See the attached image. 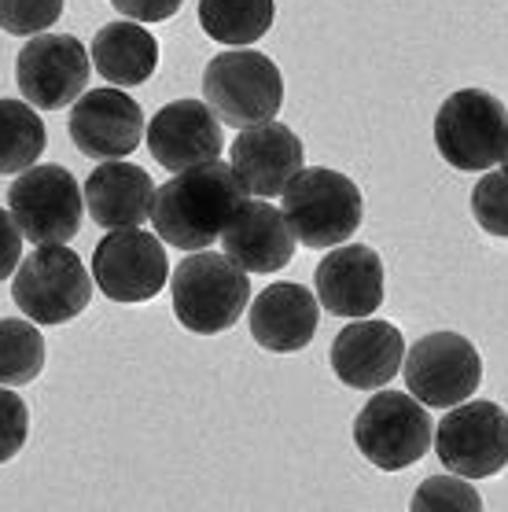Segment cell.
Segmentation results:
<instances>
[{
  "label": "cell",
  "instance_id": "obj_15",
  "mask_svg": "<svg viewBox=\"0 0 508 512\" xmlns=\"http://www.w3.org/2000/svg\"><path fill=\"white\" fill-rule=\"evenodd\" d=\"M232 170L243 181L247 196L273 199L284 196L288 181L306 163L302 140L291 133L284 122H258V126L240 129V137L232 140Z\"/></svg>",
  "mask_w": 508,
  "mask_h": 512
},
{
  "label": "cell",
  "instance_id": "obj_2",
  "mask_svg": "<svg viewBox=\"0 0 508 512\" xmlns=\"http://www.w3.org/2000/svg\"><path fill=\"white\" fill-rule=\"evenodd\" d=\"M177 321L196 336L229 332L251 306V280L229 255L188 251L170 277Z\"/></svg>",
  "mask_w": 508,
  "mask_h": 512
},
{
  "label": "cell",
  "instance_id": "obj_1",
  "mask_svg": "<svg viewBox=\"0 0 508 512\" xmlns=\"http://www.w3.org/2000/svg\"><path fill=\"white\" fill-rule=\"evenodd\" d=\"M243 199H247V188L236 170L210 159L192 170H181L162 188H155L151 225L166 247L203 251L221 240L232 214L243 207Z\"/></svg>",
  "mask_w": 508,
  "mask_h": 512
},
{
  "label": "cell",
  "instance_id": "obj_23",
  "mask_svg": "<svg viewBox=\"0 0 508 512\" xmlns=\"http://www.w3.org/2000/svg\"><path fill=\"white\" fill-rule=\"evenodd\" d=\"M45 155V122L34 104L0 100V177H19Z\"/></svg>",
  "mask_w": 508,
  "mask_h": 512
},
{
  "label": "cell",
  "instance_id": "obj_19",
  "mask_svg": "<svg viewBox=\"0 0 508 512\" xmlns=\"http://www.w3.org/2000/svg\"><path fill=\"white\" fill-rule=\"evenodd\" d=\"M247 321H251L254 343L269 354H295V350L310 347L321 325V299H313L310 288L280 280L269 284L266 291L254 295L247 306Z\"/></svg>",
  "mask_w": 508,
  "mask_h": 512
},
{
  "label": "cell",
  "instance_id": "obj_10",
  "mask_svg": "<svg viewBox=\"0 0 508 512\" xmlns=\"http://www.w3.org/2000/svg\"><path fill=\"white\" fill-rule=\"evenodd\" d=\"M93 74V56L85 52L78 37L70 34H34L19 48L15 59V82L26 104L37 111H63L85 93Z\"/></svg>",
  "mask_w": 508,
  "mask_h": 512
},
{
  "label": "cell",
  "instance_id": "obj_4",
  "mask_svg": "<svg viewBox=\"0 0 508 512\" xmlns=\"http://www.w3.org/2000/svg\"><path fill=\"white\" fill-rule=\"evenodd\" d=\"M203 100L225 126H258L277 118L284 104V74L258 48H229L203 70Z\"/></svg>",
  "mask_w": 508,
  "mask_h": 512
},
{
  "label": "cell",
  "instance_id": "obj_31",
  "mask_svg": "<svg viewBox=\"0 0 508 512\" xmlns=\"http://www.w3.org/2000/svg\"><path fill=\"white\" fill-rule=\"evenodd\" d=\"M501 163H505V174H508V144H505V159H501Z\"/></svg>",
  "mask_w": 508,
  "mask_h": 512
},
{
  "label": "cell",
  "instance_id": "obj_8",
  "mask_svg": "<svg viewBox=\"0 0 508 512\" xmlns=\"http://www.w3.org/2000/svg\"><path fill=\"white\" fill-rule=\"evenodd\" d=\"M8 210L30 244H67L85 218V192L67 166H30L8 188Z\"/></svg>",
  "mask_w": 508,
  "mask_h": 512
},
{
  "label": "cell",
  "instance_id": "obj_11",
  "mask_svg": "<svg viewBox=\"0 0 508 512\" xmlns=\"http://www.w3.org/2000/svg\"><path fill=\"white\" fill-rule=\"evenodd\" d=\"M435 454L453 476L490 479L508 465V413L494 402H461L435 428Z\"/></svg>",
  "mask_w": 508,
  "mask_h": 512
},
{
  "label": "cell",
  "instance_id": "obj_21",
  "mask_svg": "<svg viewBox=\"0 0 508 512\" xmlns=\"http://www.w3.org/2000/svg\"><path fill=\"white\" fill-rule=\"evenodd\" d=\"M89 56L107 85L133 89L148 82L159 67V41L144 30V23L122 19V23H107L96 30Z\"/></svg>",
  "mask_w": 508,
  "mask_h": 512
},
{
  "label": "cell",
  "instance_id": "obj_6",
  "mask_svg": "<svg viewBox=\"0 0 508 512\" xmlns=\"http://www.w3.org/2000/svg\"><path fill=\"white\" fill-rule=\"evenodd\" d=\"M12 299L34 325H67L93 299V277L85 273L78 251L63 244H37L19 262Z\"/></svg>",
  "mask_w": 508,
  "mask_h": 512
},
{
  "label": "cell",
  "instance_id": "obj_30",
  "mask_svg": "<svg viewBox=\"0 0 508 512\" xmlns=\"http://www.w3.org/2000/svg\"><path fill=\"white\" fill-rule=\"evenodd\" d=\"M23 229L15 225L12 210L0 207V280L15 277V269L23 262Z\"/></svg>",
  "mask_w": 508,
  "mask_h": 512
},
{
  "label": "cell",
  "instance_id": "obj_17",
  "mask_svg": "<svg viewBox=\"0 0 508 512\" xmlns=\"http://www.w3.org/2000/svg\"><path fill=\"white\" fill-rule=\"evenodd\" d=\"M332 373L354 391L387 387L402 373L405 339L391 321H365L358 317L332 339Z\"/></svg>",
  "mask_w": 508,
  "mask_h": 512
},
{
  "label": "cell",
  "instance_id": "obj_14",
  "mask_svg": "<svg viewBox=\"0 0 508 512\" xmlns=\"http://www.w3.org/2000/svg\"><path fill=\"white\" fill-rule=\"evenodd\" d=\"M151 159L166 170H192L221 155V118L207 107V100H174L144 129Z\"/></svg>",
  "mask_w": 508,
  "mask_h": 512
},
{
  "label": "cell",
  "instance_id": "obj_12",
  "mask_svg": "<svg viewBox=\"0 0 508 512\" xmlns=\"http://www.w3.org/2000/svg\"><path fill=\"white\" fill-rule=\"evenodd\" d=\"M170 262L155 233L144 229H111L93 251V280L111 303L137 306L166 288Z\"/></svg>",
  "mask_w": 508,
  "mask_h": 512
},
{
  "label": "cell",
  "instance_id": "obj_7",
  "mask_svg": "<svg viewBox=\"0 0 508 512\" xmlns=\"http://www.w3.org/2000/svg\"><path fill=\"white\" fill-rule=\"evenodd\" d=\"M354 446L380 472H402L431 450L428 406L402 391H380L354 420Z\"/></svg>",
  "mask_w": 508,
  "mask_h": 512
},
{
  "label": "cell",
  "instance_id": "obj_9",
  "mask_svg": "<svg viewBox=\"0 0 508 512\" xmlns=\"http://www.w3.org/2000/svg\"><path fill=\"white\" fill-rule=\"evenodd\" d=\"M405 387L428 409L461 406L479 391L483 358L461 332H431L416 339L402 361Z\"/></svg>",
  "mask_w": 508,
  "mask_h": 512
},
{
  "label": "cell",
  "instance_id": "obj_16",
  "mask_svg": "<svg viewBox=\"0 0 508 512\" xmlns=\"http://www.w3.org/2000/svg\"><path fill=\"white\" fill-rule=\"evenodd\" d=\"M317 299L335 317H372L383 306V258L369 244H339L317 266Z\"/></svg>",
  "mask_w": 508,
  "mask_h": 512
},
{
  "label": "cell",
  "instance_id": "obj_20",
  "mask_svg": "<svg viewBox=\"0 0 508 512\" xmlns=\"http://www.w3.org/2000/svg\"><path fill=\"white\" fill-rule=\"evenodd\" d=\"M85 214L93 218L100 229H137L151 222V207H155V181L148 170L126 159H107L85 177Z\"/></svg>",
  "mask_w": 508,
  "mask_h": 512
},
{
  "label": "cell",
  "instance_id": "obj_27",
  "mask_svg": "<svg viewBox=\"0 0 508 512\" xmlns=\"http://www.w3.org/2000/svg\"><path fill=\"white\" fill-rule=\"evenodd\" d=\"M472 218L479 229L490 236L508 240V174H490L486 170L483 181L472 188Z\"/></svg>",
  "mask_w": 508,
  "mask_h": 512
},
{
  "label": "cell",
  "instance_id": "obj_13",
  "mask_svg": "<svg viewBox=\"0 0 508 512\" xmlns=\"http://www.w3.org/2000/svg\"><path fill=\"white\" fill-rule=\"evenodd\" d=\"M70 140L85 159H126L144 140V111L122 89L81 93L70 107Z\"/></svg>",
  "mask_w": 508,
  "mask_h": 512
},
{
  "label": "cell",
  "instance_id": "obj_29",
  "mask_svg": "<svg viewBox=\"0 0 508 512\" xmlns=\"http://www.w3.org/2000/svg\"><path fill=\"white\" fill-rule=\"evenodd\" d=\"M115 12H122L133 23H166L181 12L185 0H111Z\"/></svg>",
  "mask_w": 508,
  "mask_h": 512
},
{
  "label": "cell",
  "instance_id": "obj_22",
  "mask_svg": "<svg viewBox=\"0 0 508 512\" xmlns=\"http://www.w3.org/2000/svg\"><path fill=\"white\" fill-rule=\"evenodd\" d=\"M277 19L273 0H199V26L210 41L247 48L269 34Z\"/></svg>",
  "mask_w": 508,
  "mask_h": 512
},
{
  "label": "cell",
  "instance_id": "obj_28",
  "mask_svg": "<svg viewBox=\"0 0 508 512\" xmlns=\"http://www.w3.org/2000/svg\"><path fill=\"white\" fill-rule=\"evenodd\" d=\"M30 435V409L15 391L0 384V465H8L15 454H23Z\"/></svg>",
  "mask_w": 508,
  "mask_h": 512
},
{
  "label": "cell",
  "instance_id": "obj_3",
  "mask_svg": "<svg viewBox=\"0 0 508 512\" xmlns=\"http://www.w3.org/2000/svg\"><path fill=\"white\" fill-rule=\"evenodd\" d=\"M284 218L302 247H339L361 229L365 199L347 174L328 166H302L284 188Z\"/></svg>",
  "mask_w": 508,
  "mask_h": 512
},
{
  "label": "cell",
  "instance_id": "obj_18",
  "mask_svg": "<svg viewBox=\"0 0 508 512\" xmlns=\"http://www.w3.org/2000/svg\"><path fill=\"white\" fill-rule=\"evenodd\" d=\"M221 247L247 273H280L291 266L299 240L291 233L284 210L254 196L243 199V207L232 214V222L221 233Z\"/></svg>",
  "mask_w": 508,
  "mask_h": 512
},
{
  "label": "cell",
  "instance_id": "obj_25",
  "mask_svg": "<svg viewBox=\"0 0 508 512\" xmlns=\"http://www.w3.org/2000/svg\"><path fill=\"white\" fill-rule=\"evenodd\" d=\"M409 509L413 512H439V509L479 512L483 509V498H479V490H475L472 483H464V476H428L416 487Z\"/></svg>",
  "mask_w": 508,
  "mask_h": 512
},
{
  "label": "cell",
  "instance_id": "obj_26",
  "mask_svg": "<svg viewBox=\"0 0 508 512\" xmlns=\"http://www.w3.org/2000/svg\"><path fill=\"white\" fill-rule=\"evenodd\" d=\"M63 0H0V30L12 37L45 34L59 23Z\"/></svg>",
  "mask_w": 508,
  "mask_h": 512
},
{
  "label": "cell",
  "instance_id": "obj_24",
  "mask_svg": "<svg viewBox=\"0 0 508 512\" xmlns=\"http://www.w3.org/2000/svg\"><path fill=\"white\" fill-rule=\"evenodd\" d=\"M45 369V336L34 321L0 317V384L26 387Z\"/></svg>",
  "mask_w": 508,
  "mask_h": 512
},
{
  "label": "cell",
  "instance_id": "obj_5",
  "mask_svg": "<svg viewBox=\"0 0 508 512\" xmlns=\"http://www.w3.org/2000/svg\"><path fill=\"white\" fill-rule=\"evenodd\" d=\"M435 148L453 170L486 174L505 159L508 107L486 89H457L435 115Z\"/></svg>",
  "mask_w": 508,
  "mask_h": 512
}]
</instances>
